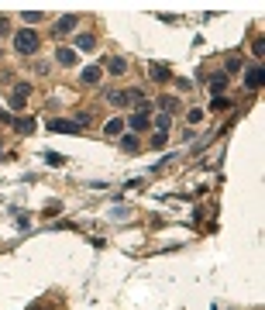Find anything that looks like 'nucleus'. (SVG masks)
<instances>
[{
	"mask_svg": "<svg viewBox=\"0 0 265 310\" xmlns=\"http://www.w3.org/2000/svg\"><path fill=\"white\" fill-rule=\"evenodd\" d=\"M14 49H17V55H34L38 52V34L31 28H21L14 34Z\"/></svg>",
	"mask_w": 265,
	"mask_h": 310,
	"instance_id": "obj_1",
	"label": "nucleus"
},
{
	"mask_svg": "<svg viewBox=\"0 0 265 310\" xmlns=\"http://www.w3.org/2000/svg\"><path fill=\"white\" fill-rule=\"evenodd\" d=\"M28 97H31V86H28V83H17L14 93H11V100H7V107H11V110H21V107L28 103Z\"/></svg>",
	"mask_w": 265,
	"mask_h": 310,
	"instance_id": "obj_2",
	"label": "nucleus"
},
{
	"mask_svg": "<svg viewBox=\"0 0 265 310\" xmlns=\"http://www.w3.org/2000/svg\"><path fill=\"white\" fill-rule=\"evenodd\" d=\"M262 80H265V69H262V62H255V66L245 72V86H248V90H262Z\"/></svg>",
	"mask_w": 265,
	"mask_h": 310,
	"instance_id": "obj_3",
	"label": "nucleus"
},
{
	"mask_svg": "<svg viewBox=\"0 0 265 310\" xmlns=\"http://www.w3.org/2000/svg\"><path fill=\"white\" fill-rule=\"evenodd\" d=\"M49 131H55V135H80L83 128L76 121H49Z\"/></svg>",
	"mask_w": 265,
	"mask_h": 310,
	"instance_id": "obj_4",
	"label": "nucleus"
},
{
	"mask_svg": "<svg viewBox=\"0 0 265 310\" xmlns=\"http://www.w3.org/2000/svg\"><path fill=\"white\" fill-rule=\"evenodd\" d=\"M148 76H151L155 83H169V80H172L169 66H162V62H151V66H148Z\"/></svg>",
	"mask_w": 265,
	"mask_h": 310,
	"instance_id": "obj_5",
	"label": "nucleus"
},
{
	"mask_svg": "<svg viewBox=\"0 0 265 310\" xmlns=\"http://www.w3.org/2000/svg\"><path fill=\"white\" fill-rule=\"evenodd\" d=\"M76 24H80V17H76V14H66V17H59V21H55V34L62 38V34H66V31H72Z\"/></svg>",
	"mask_w": 265,
	"mask_h": 310,
	"instance_id": "obj_6",
	"label": "nucleus"
},
{
	"mask_svg": "<svg viewBox=\"0 0 265 310\" xmlns=\"http://www.w3.org/2000/svg\"><path fill=\"white\" fill-rule=\"evenodd\" d=\"M100 76H103V69H100V66H86L80 80H83L86 86H97V83H100Z\"/></svg>",
	"mask_w": 265,
	"mask_h": 310,
	"instance_id": "obj_7",
	"label": "nucleus"
},
{
	"mask_svg": "<svg viewBox=\"0 0 265 310\" xmlns=\"http://www.w3.org/2000/svg\"><path fill=\"white\" fill-rule=\"evenodd\" d=\"M207 86H210V93H214V97H224V90H227V76H224V72L210 76V83H207Z\"/></svg>",
	"mask_w": 265,
	"mask_h": 310,
	"instance_id": "obj_8",
	"label": "nucleus"
},
{
	"mask_svg": "<svg viewBox=\"0 0 265 310\" xmlns=\"http://www.w3.org/2000/svg\"><path fill=\"white\" fill-rule=\"evenodd\" d=\"M107 103H114V107H128V103H131V93H128V90H110V93H107Z\"/></svg>",
	"mask_w": 265,
	"mask_h": 310,
	"instance_id": "obj_9",
	"label": "nucleus"
},
{
	"mask_svg": "<svg viewBox=\"0 0 265 310\" xmlns=\"http://www.w3.org/2000/svg\"><path fill=\"white\" fill-rule=\"evenodd\" d=\"M11 124H14V131H17V135H31V131L38 128L31 118H11Z\"/></svg>",
	"mask_w": 265,
	"mask_h": 310,
	"instance_id": "obj_10",
	"label": "nucleus"
},
{
	"mask_svg": "<svg viewBox=\"0 0 265 310\" xmlns=\"http://www.w3.org/2000/svg\"><path fill=\"white\" fill-rule=\"evenodd\" d=\"M128 128H131V135H141V131H148V118H145V114H131Z\"/></svg>",
	"mask_w": 265,
	"mask_h": 310,
	"instance_id": "obj_11",
	"label": "nucleus"
},
{
	"mask_svg": "<svg viewBox=\"0 0 265 310\" xmlns=\"http://www.w3.org/2000/svg\"><path fill=\"white\" fill-rule=\"evenodd\" d=\"M55 62H59L62 69H69V66H76V52H72V49H59V52H55Z\"/></svg>",
	"mask_w": 265,
	"mask_h": 310,
	"instance_id": "obj_12",
	"label": "nucleus"
},
{
	"mask_svg": "<svg viewBox=\"0 0 265 310\" xmlns=\"http://www.w3.org/2000/svg\"><path fill=\"white\" fill-rule=\"evenodd\" d=\"M103 131H107L110 138H121V135H124V118H110Z\"/></svg>",
	"mask_w": 265,
	"mask_h": 310,
	"instance_id": "obj_13",
	"label": "nucleus"
},
{
	"mask_svg": "<svg viewBox=\"0 0 265 310\" xmlns=\"http://www.w3.org/2000/svg\"><path fill=\"white\" fill-rule=\"evenodd\" d=\"M107 72H114V76H121V72H128V62H124L121 55H114V59H107Z\"/></svg>",
	"mask_w": 265,
	"mask_h": 310,
	"instance_id": "obj_14",
	"label": "nucleus"
},
{
	"mask_svg": "<svg viewBox=\"0 0 265 310\" xmlns=\"http://www.w3.org/2000/svg\"><path fill=\"white\" fill-rule=\"evenodd\" d=\"M76 49L93 52V49H97V38H93V34H76Z\"/></svg>",
	"mask_w": 265,
	"mask_h": 310,
	"instance_id": "obj_15",
	"label": "nucleus"
},
{
	"mask_svg": "<svg viewBox=\"0 0 265 310\" xmlns=\"http://www.w3.org/2000/svg\"><path fill=\"white\" fill-rule=\"evenodd\" d=\"M121 148L124 152H138V135H121Z\"/></svg>",
	"mask_w": 265,
	"mask_h": 310,
	"instance_id": "obj_16",
	"label": "nucleus"
},
{
	"mask_svg": "<svg viewBox=\"0 0 265 310\" xmlns=\"http://www.w3.org/2000/svg\"><path fill=\"white\" fill-rule=\"evenodd\" d=\"M169 124H172L169 114H155V128H159V131H169Z\"/></svg>",
	"mask_w": 265,
	"mask_h": 310,
	"instance_id": "obj_17",
	"label": "nucleus"
},
{
	"mask_svg": "<svg viewBox=\"0 0 265 310\" xmlns=\"http://www.w3.org/2000/svg\"><path fill=\"white\" fill-rule=\"evenodd\" d=\"M241 69V59H227L224 62V76H231V72H238Z\"/></svg>",
	"mask_w": 265,
	"mask_h": 310,
	"instance_id": "obj_18",
	"label": "nucleus"
},
{
	"mask_svg": "<svg viewBox=\"0 0 265 310\" xmlns=\"http://www.w3.org/2000/svg\"><path fill=\"white\" fill-rule=\"evenodd\" d=\"M148 148H166V131H155L151 135V145Z\"/></svg>",
	"mask_w": 265,
	"mask_h": 310,
	"instance_id": "obj_19",
	"label": "nucleus"
},
{
	"mask_svg": "<svg viewBox=\"0 0 265 310\" xmlns=\"http://www.w3.org/2000/svg\"><path fill=\"white\" fill-rule=\"evenodd\" d=\"M186 121H189V124H200V121H203V110H200V107H193V110L186 114Z\"/></svg>",
	"mask_w": 265,
	"mask_h": 310,
	"instance_id": "obj_20",
	"label": "nucleus"
},
{
	"mask_svg": "<svg viewBox=\"0 0 265 310\" xmlns=\"http://www.w3.org/2000/svg\"><path fill=\"white\" fill-rule=\"evenodd\" d=\"M159 107H162V114H169V110H176V100L172 97H159Z\"/></svg>",
	"mask_w": 265,
	"mask_h": 310,
	"instance_id": "obj_21",
	"label": "nucleus"
},
{
	"mask_svg": "<svg viewBox=\"0 0 265 310\" xmlns=\"http://www.w3.org/2000/svg\"><path fill=\"white\" fill-rule=\"evenodd\" d=\"M251 49H255V59H262V52H265V42H262V38H255V42H251Z\"/></svg>",
	"mask_w": 265,
	"mask_h": 310,
	"instance_id": "obj_22",
	"label": "nucleus"
},
{
	"mask_svg": "<svg viewBox=\"0 0 265 310\" xmlns=\"http://www.w3.org/2000/svg\"><path fill=\"white\" fill-rule=\"evenodd\" d=\"M45 162H49V166H62V155H55V152H49V155H45Z\"/></svg>",
	"mask_w": 265,
	"mask_h": 310,
	"instance_id": "obj_23",
	"label": "nucleus"
},
{
	"mask_svg": "<svg viewBox=\"0 0 265 310\" xmlns=\"http://www.w3.org/2000/svg\"><path fill=\"white\" fill-rule=\"evenodd\" d=\"M24 21H28V24H38V21H42V14H38V11H28Z\"/></svg>",
	"mask_w": 265,
	"mask_h": 310,
	"instance_id": "obj_24",
	"label": "nucleus"
},
{
	"mask_svg": "<svg viewBox=\"0 0 265 310\" xmlns=\"http://www.w3.org/2000/svg\"><path fill=\"white\" fill-rule=\"evenodd\" d=\"M214 110H227V100L224 97H214Z\"/></svg>",
	"mask_w": 265,
	"mask_h": 310,
	"instance_id": "obj_25",
	"label": "nucleus"
},
{
	"mask_svg": "<svg viewBox=\"0 0 265 310\" xmlns=\"http://www.w3.org/2000/svg\"><path fill=\"white\" fill-rule=\"evenodd\" d=\"M7 34V21H0V38H4Z\"/></svg>",
	"mask_w": 265,
	"mask_h": 310,
	"instance_id": "obj_26",
	"label": "nucleus"
}]
</instances>
